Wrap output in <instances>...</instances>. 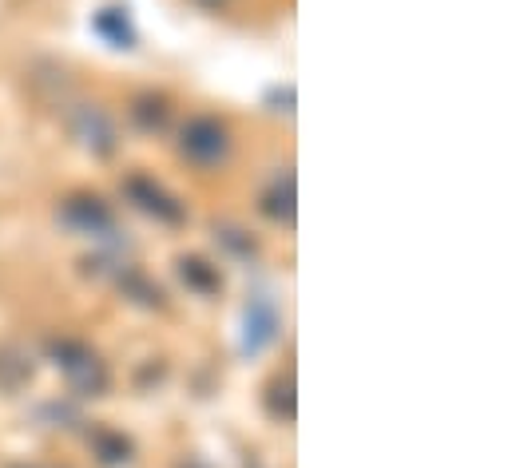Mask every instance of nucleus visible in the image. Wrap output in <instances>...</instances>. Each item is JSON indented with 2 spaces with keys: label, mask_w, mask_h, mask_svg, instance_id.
<instances>
[{
  "label": "nucleus",
  "mask_w": 512,
  "mask_h": 468,
  "mask_svg": "<svg viewBox=\"0 0 512 468\" xmlns=\"http://www.w3.org/2000/svg\"><path fill=\"white\" fill-rule=\"evenodd\" d=\"M199 4H223V0H199Z\"/></svg>",
  "instance_id": "nucleus-1"
}]
</instances>
